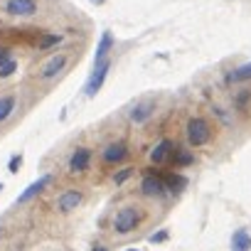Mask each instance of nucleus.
Wrapping results in <instances>:
<instances>
[{
  "label": "nucleus",
  "mask_w": 251,
  "mask_h": 251,
  "mask_svg": "<svg viewBox=\"0 0 251 251\" xmlns=\"http://www.w3.org/2000/svg\"><path fill=\"white\" fill-rule=\"evenodd\" d=\"M165 180L163 177H158V175H153V173H148L146 177H143V182H141V192L146 195V197H163L165 195Z\"/></svg>",
  "instance_id": "obj_6"
},
{
  "label": "nucleus",
  "mask_w": 251,
  "mask_h": 251,
  "mask_svg": "<svg viewBox=\"0 0 251 251\" xmlns=\"http://www.w3.org/2000/svg\"><path fill=\"white\" fill-rule=\"evenodd\" d=\"M91 3H94V5H103V3H106V0H91Z\"/></svg>",
  "instance_id": "obj_25"
},
{
  "label": "nucleus",
  "mask_w": 251,
  "mask_h": 251,
  "mask_svg": "<svg viewBox=\"0 0 251 251\" xmlns=\"http://www.w3.org/2000/svg\"><path fill=\"white\" fill-rule=\"evenodd\" d=\"M50 182H52V175H42V177H37V180H35L32 185H27V190L18 197V204H25V202H30L32 197H37Z\"/></svg>",
  "instance_id": "obj_10"
},
{
  "label": "nucleus",
  "mask_w": 251,
  "mask_h": 251,
  "mask_svg": "<svg viewBox=\"0 0 251 251\" xmlns=\"http://www.w3.org/2000/svg\"><path fill=\"white\" fill-rule=\"evenodd\" d=\"M59 42H62V35H45L42 42L37 45V50H40V52H47L50 47H57Z\"/></svg>",
  "instance_id": "obj_18"
},
{
  "label": "nucleus",
  "mask_w": 251,
  "mask_h": 251,
  "mask_svg": "<svg viewBox=\"0 0 251 251\" xmlns=\"http://www.w3.org/2000/svg\"><path fill=\"white\" fill-rule=\"evenodd\" d=\"M165 239H168V231H160V234L151 236V244H158V241H165Z\"/></svg>",
  "instance_id": "obj_24"
},
{
  "label": "nucleus",
  "mask_w": 251,
  "mask_h": 251,
  "mask_svg": "<svg viewBox=\"0 0 251 251\" xmlns=\"http://www.w3.org/2000/svg\"><path fill=\"white\" fill-rule=\"evenodd\" d=\"M8 59H13V52H10V47H0V64H5Z\"/></svg>",
  "instance_id": "obj_23"
},
{
  "label": "nucleus",
  "mask_w": 251,
  "mask_h": 251,
  "mask_svg": "<svg viewBox=\"0 0 251 251\" xmlns=\"http://www.w3.org/2000/svg\"><path fill=\"white\" fill-rule=\"evenodd\" d=\"M111 50H113V35L106 30V32H101V40H99V45H96V52H94V64H96V62H101V59H106Z\"/></svg>",
  "instance_id": "obj_11"
},
{
  "label": "nucleus",
  "mask_w": 251,
  "mask_h": 251,
  "mask_svg": "<svg viewBox=\"0 0 251 251\" xmlns=\"http://www.w3.org/2000/svg\"><path fill=\"white\" fill-rule=\"evenodd\" d=\"M20 165H23V155H13L10 163H8V170H10V173H18Z\"/></svg>",
  "instance_id": "obj_22"
},
{
  "label": "nucleus",
  "mask_w": 251,
  "mask_h": 251,
  "mask_svg": "<svg viewBox=\"0 0 251 251\" xmlns=\"http://www.w3.org/2000/svg\"><path fill=\"white\" fill-rule=\"evenodd\" d=\"M15 103H18V96L15 94H8V96H0V123L8 121L15 111Z\"/></svg>",
  "instance_id": "obj_14"
},
{
  "label": "nucleus",
  "mask_w": 251,
  "mask_h": 251,
  "mask_svg": "<svg viewBox=\"0 0 251 251\" xmlns=\"http://www.w3.org/2000/svg\"><path fill=\"white\" fill-rule=\"evenodd\" d=\"M173 153V143L170 141H160L155 148H153V153H151V160L155 163V165H160V163H165L168 160V155Z\"/></svg>",
  "instance_id": "obj_15"
},
{
  "label": "nucleus",
  "mask_w": 251,
  "mask_h": 251,
  "mask_svg": "<svg viewBox=\"0 0 251 251\" xmlns=\"http://www.w3.org/2000/svg\"><path fill=\"white\" fill-rule=\"evenodd\" d=\"M226 81L229 84H241V81H251V62L249 64H241L236 69H231L226 74Z\"/></svg>",
  "instance_id": "obj_13"
},
{
  "label": "nucleus",
  "mask_w": 251,
  "mask_h": 251,
  "mask_svg": "<svg viewBox=\"0 0 251 251\" xmlns=\"http://www.w3.org/2000/svg\"><path fill=\"white\" fill-rule=\"evenodd\" d=\"M195 158H192V153H187V151H182V148H175L173 151V163H175V168H185V165H190Z\"/></svg>",
  "instance_id": "obj_17"
},
{
  "label": "nucleus",
  "mask_w": 251,
  "mask_h": 251,
  "mask_svg": "<svg viewBox=\"0 0 251 251\" xmlns=\"http://www.w3.org/2000/svg\"><path fill=\"white\" fill-rule=\"evenodd\" d=\"M185 185H187V180H185L182 175H170V177H168V182H165V187H168V190H173V192H177V190H180V187H185Z\"/></svg>",
  "instance_id": "obj_20"
},
{
  "label": "nucleus",
  "mask_w": 251,
  "mask_h": 251,
  "mask_svg": "<svg viewBox=\"0 0 251 251\" xmlns=\"http://www.w3.org/2000/svg\"><path fill=\"white\" fill-rule=\"evenodd\" d=\"M67 62H69V54H64V52H59V54L50 57V62H47V64L40 69V79H42V81H50V79H54L59 72H64Z\"/></svg>",
  "instance_id": "obj_5"
},
{
  "label": "nucleus",
  "mask_w": 251,
  "mask_h": 251,
  "mask_svg": "<svg viewBox=\"0 0 251 251\" xmlns=\"http://www.w3.org/2000/svg\"><path fill=\"white\" fill-rule=\"evenodd\" d=\"M138 222H141V214H138L136 207H123L113 217V229L118 234H128V231H133L138 226Z\"/></svg>",
  "instance_id": "obj_3"
},
{
  "label": "nucleus",
  "mask_w": 251,
  "mask_h": 251,
  "mask_svg": "<svg viewBox=\"0 0 251 251\" xmlns=\"http://www.w3.org/2000/svg\"><path fill=\"white\" fill-rule=\"evenodd\" d=\"M101 158H103V163L116 165V163H121V160L128 158V148H126V143H111V146L103 148Z\"/></svg>",
  "instance_id": "obj_9"
},
{
  "label": "nucleus",
  "mask_w": 251,
  "mask_h": 251,
  "mask_svg": "<svg viewBox=\"0 0 251 251\" xmlns=\"http://www.w3.org/2000/svg\"><path fill=\"white\" fill-rule=\"evenodd\" d=\"M187 141L192 148H202L212 141V126L204 116H195L187 123Z\"/></svg>",
  "instance_id": "obj_1"
},
{
  "label": "nucleus",
  "mask_w": 251,
  "mask_h": 251,
  "mask_svg": "<svg viewBox=\"0 0 251 251\" xmlns=\"http://www.w3.org/2000/svg\"><path fill=\"white\" fill-rule=\"evenodd\" d=\"M131 175H133V168H123V170H121V173L113 177V182H116V185H123V182L128 180Z\"/></svg>",
  "instance_id": "obj_21"
},
{
  "label": "nucleus",
  "mask_w": 251,
  "mask_h": 251,
  "mask_svg": "<svg viewBox=\"0 0 251 251\" xmlns=\"http://www.w3.org/2000/svg\"><path fill=\"white\" fill-rule=\"evenodd\" d=\"M37 13V0H5V15L10 18H30Z\"/></svg>",
  "instance_id": "obj_4"
},
{
  "label": "nucleus",
  "mask_w": 251,
  "mask_h": 251,
  "mask_svg": "<svg viewBox=\"0 0 251 251\" xmlns=\"http://www.w3.org/2000/svg\"><path fill=\"white\" fill-rule=\"evenodd\" d=\"M231 251H251V236L246 229H236L231 236Z\"/></svg>",
  "instance_id": "obj_12"
},
{
  "label": "nucleus",
  "mask_w": 251,
  "mask_h": 251,
  "mask_svg": "<svg viewBox=\"0 0 251 251\" xmlns=\"http://www.w3.org/2000/svg\"><path fill=\"white\" fill-rule=\"evenodd\" d=\"M91 251H106V249H103V246H96V249H91Z\"/></svg>",
  "instance_id": "obj_26"
},
{
  "label": "nucleus",
  "mask_w": 251,
  "mask_h": 251,
  "mask_svg": "<svg viewBox=\"0 0 251 251\" xmlns=\"http://www.w3.org/2000/svg\"><path fill=\"white\" fill-rule=\"evenodd\" d=\"M108 72H111V59H108V57L94 64V69H91V74H89V79H86V84H84V96H86V99H94V96L101 91V86H103Z\"/></svg>",
  "instance_id": "obj_2"
},
{
  "label": "nucleus",
  "mask_w": 251,
  "mask_h": 251,
  "mask_svg": "<svg viewBox=\"0 0 251 251\" xmlns=\"http://www.w3.org/2000/svg\"><path fill=\"white\" fill-rule=\"evenodd\" d=\"M15 72H18V62L15 59H8L5 64H0V79H10Z\"/></svg>",
  "instance_id": "obj_19"
},
{
  "label": "nucleus",
  "mask_w": 251,
  "mask_h": 251,
  "mask_svg": "<svg viewBox=\"0 0 251 251\" xmlns=\"http://www.w3.org/2000/svg\"><path fill=\"white\" fill-rule=\"evenodd\" d=\"M153 103H138V106H133L131 108V121H136V123H143L151 113H153Z\"/></svg>",
  "instance_id": "obj_16"
},
{
  "label": "nucleus",
  "mask_w": 251,
  "mask_h": 251,
  "mask_svg": "<svg viewBox=\"0 0 251 251\" xmlns=\"http://www.w3.org/2000/svg\"><path fill=\"white\" fill-rule=\"evenodd\" d=\"M79 204H81V192H79V190H67V192H62V195L57 197V209H59L62 214L76 209Z\"/></svg>",
  "instance_id": "obj_8"
},
{
  "label": "nucleus",
  "mask_w": 251,
  "mask_h": 251,
  "mask_svg": "<svg viewBox=\"0 0 251 251\" xmlns=\"http://www.w3.org/2000/svg\"><path fill=\"white\" fill-rule=\"evenodd\" d=\"M89 163H91V148H76L69 158V173H84L89 170Z\"/></svg>",
  "instance_id": "obj_7"
}]
</instances>
